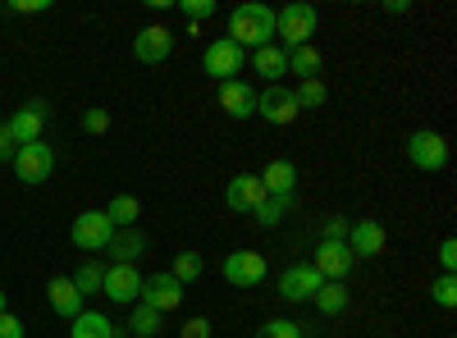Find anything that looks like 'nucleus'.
I'll list each match as a JSON object with an SVG mask.
<instances>
[{
	"label": "nucleus",
	"instance_id": "f257e3e1",
	"mask_svg": "<svg viewBox=\"0 0 457 338\" xmlns=\"http://www.w3.org/2000/svg\"><path fill=\"white\" fill-rule=\"evenodd\" d=\"M228 42L234 46H252V51H261V46H270L275 42V10L270 5H261V0H247V5H238L234 14H228Z\"/></svg>",
	"mask_w": 457,
	"mask_h": 338
},
{
	"label": "nucleus",
	"instance_id": "f03ea898",
	"mask_svg": "<svg viewBox=\"0 0 457 338\" xmlns=\"http://www.w3.org/2000/svg\"><path fill=\"white\" fill-rule=\"evenodd\" d=\"M316 5H307V0H297V5H284L275 10V37H284V46L297 51V46H312V37H316Z\"/></svg>",
	"mask_w": 457,
	"mask_h": 338
},
{
	"label": "nucleus",
	"instance_id": "7ed1b4c3",
	"mask_svg": "<svg viewBox=\"0 0 457 338\" xmlns=\"http://www.w3.org/2000/svg\"><path fill=\"white\" fill-rule=\"evenodd\" d=\"M243 64H247V51L234 46L228 37H215V42L202 51V69L211 73L215 83H234L238 73H243Z\"/></svg>",
	"mask_w": 457,
	"mask_h": 338
},
{
	"label": "nucleus",
	"instance_id": "20e7f679",
	"mask_svg": "<svg viewBox=\"0 0 457 338\" xmlns=\"http://www.w3.org/2000/svg\"><path fill=\"white\" fill-rule=\"evenodd\" d=\"M14 174H19V183H46L51 174H55V152H51V146L46 142H28V146H19V152H14Z\"/></svg>",
	"mask_w": 457,
	"mask_h": 338
},
{
	"label": "nucleus",
	"instance_id": "39448f33",
	"mask_svg": "<svg viewBox=\"0 0 457 338\" xmlns=\"http://www.w3.org/2000/svg\"><path fill=\"white\" fill-rule=\"evenodd\" d=\"M407 161H411L416 169H426V174L444 169V165H448V142H444V133L416 128V133L407 137Z\"/></svg>",
	"mask_w": 457,
	"mask_h": 338
},
{
	"label": "nucleus",
	"instance_id": "423d86ee",
	"mask_svg": "<svg viewBox=\"0 0 457 338\" xmlns=\"http://www.w3.org/2000/svg\"><path fill=\"white\" fill-rule=\"evenodd\" d=\"M69 238H73V247H79V251H105L110 238H114V224L105 219V210H83L79 219H73Z\"/></svg>",
	"mask_w": 457,
	"mask_h": 338
},
{
	"label": "nucleus",
	"instance_id": "0eeeda50",
	"mask_svg": "<svg viewBox=\"0 0 457 338\" xmlns=\"http://www.w3.org/2000/svg\"><path fill=\"white\" fill-rule=\"evenodd\" d=\"M256 115H261V120H270V124H293V120L302 115V110H297V96H293V87L275 83V87L256 92Z\"/></svg>",
	"mask_w": 457,
	"mask_h": 338
},
{
	"label": "nucleus",
	"instance_id": "6e6552de",
	"mask_svg": "<svg viewBox=\"0 0 457 338\" xmlns=\"http://www.w3.org/2000/svg\"><path fill=\"white\" fill-rule=\"evenodd\" d=\"M137 302H146L151 311H161V316H165V311H174V307L183 302V284H179L170 270H165V275H146Z\"/></svg>",
	"mask_w": 457,
	"mask_h": 338
},
{
	"label": "nucleus",
	"instance_id": "1a4fd4ad",
	"mask_svg": "<svg viewBox=\"0 0 457 338\" xmlns=\"http://www.w3.org/2000/svg\"><path fill=\"white\" fill-rule=\"evenodd\" d=\"M14 146H28V142H42V128H46V101H28L23 110H14V115L5 120Z\"/></svg>",
	"mask_w": 457,
	"mask_h": 338
},
{
	"label": "nucleus",
	"instance_id": "9d476101",
	"mask_svg": "<svg viewBox=\"0 0 457 338\" xmlns=\"http://www.w3.org/2000/svg\"><path fill=\"white\" fill-rule=\"evenodd\" d=\"M353 266H357V256L348 251V243H320L316 247V275L325 284H343Z\"/></svg>",
	"mask_w": 457,
	"mask_h": 338
},
{
	"label": "nucleus",
	"instance_id": "9b49d317",
	"mask_svg": "<svg viewBox=\"0 0 457 338\" xmlns=\"http://www.w3.org/2000/svg\"><path fill=\"white\" fill-rule=\"evenodd\" d=\"M224 279L234 284V288H256L265 279V256L261 251H234V256H224Z\"/></svg>",
	"mask_w": 457,
	"mask_h": 338
},
{
	"label": "nucleus",
	"instance_id": "f8f14e48",
	"mask_svg": "<svg viewBox=\"0 0 457 338\" xmlns=\"http://www.w3.org/2000/svg\"><path fill=\"white\" fill-rule=\"evenodd\" d=\"M320 275H316V266H288L284 275H279V297L284 302H312V297L320 293Z\"/></svg>",
	"mask_w": 457,
	"mask_h": 338
},
{
	"label": "nucleus",
	"instance_id": "ddd939ff",
	"mask_svg": "<svg viewBox=\"0 0 457 338\" xmlns=\"http://www.w3.org/2000/svg\"><path fill=\"white\" fill-rule=\"evenodd\" d=\"M170 51H174V32L161 28V23H151V28H142V32L133 37L137 64H161V60H170Z\"/></svg>",
	"mask_w": 457,
	"mask_h": 338
},
{
	"label": "nucleus",
	"instance_id": "4468645a",
	"mask_svg": "<svg viewBox=\"0 0 457 338\" xmlns=\"http://www.w3.org/2000/svg\"><path fill=\"white\" fill-rule=\"evenodd\" d=\"M261 202H265L261 174H238V178H228V187H224V206H228V210H238V215H252V210H256Z\"/></svg>",
	"mask_w": 457,
	"mask_h": 338
},
{
	"label": "nucleus",
	"instance_id": "2eb2a0df",
	"mask_svg": "<svg viewBox=\"0 0 457 338\" xmlns=\"http://www.w3.org/2000/svg\"><path fill=\"white\" fill-rule=\"evenodd\" d=\"M101 293L110 297V302H137V297H142V275H137V266H110L105 279H101Z\"/></svg>",
	"mask_w": 457,
	"mask_h": 338
},
{
	"label": "nucleus",
	"instance_id": "dca6fc26",
	"mask_svg": "<svg viewBox=\"0 0 457 338\" xmlns=\"http://www.w3.org/2000/svg\"><path fill=\"white\" fill-rule=\"evenodd\" d=\"M385 243H389V234H385V224H379V219H357L353 229H348V251L357 260L379 256V251H385Z\"/></svg>",
	"mask_w": 457,
	"mask_h": 338
},
{
	"label": "nucleus",
	"instance_id": "f3484780",
	"mask_svg": "<svg viewBox=\"0 0 457 338\" xmlns=\"http://www.w3.org/2000/svg\"><path fill=\"white\" fill-rule=\"evenodd\" d=\"M220 110H224L228 120H247V115H256V92L243 78L220 83Z\"/></svg>",
	"mask_w": 457,
	"mask_h": 338
},
{
	"label": "nucleus",
	"instance_id": "a211bd4d",
	"mask_svg": "<svg viewBox=\"0 0 457 338\" xmlns=\"http://www.w3.org/2000/svg\"><path fill=\"white\" fill-rule=\"evenodd\" d=\"M105 256H114V266H133V260L146 256V234L137 229V224H133V229H114Z\"/></svg>",
	"mask_w": 457,
	"mask_h": 338
},
{
	"label": "nucleus",
	"instance_id": "6ab92c4d",
	"mask_svg": "<svg viewBox=\"0 0 457 338\" xmlns=\"http://www.w3.org/2000/svg\"><path fill=\"white\" fill-rule=\"evenodd\" d=\"M46 297H51V311L73 320V316H83V293L73 288V279H51L46 284Z\"/></svg>",
	"mask_w": 457,
	"mask_h": 338
},
{
	"label": "nucleus",
	"instance_id": "aec40b11",
	"mask_svg": "<svg viewBox=\"0 0 457 338\" xmlns=\"http://www.w3.org/2000/svg\"><path fill=\"white\" fill-rule=\"evenodd\" d=\"M252 69H256L261 78H265V83L275 87V83L284 78V73H288V55H284V46H275V42H270V46L252 51Z\"/></svg>",
	"mask_w": 457,
	"mask_h": 338
},
{
	"label": "nucleus",
	"instance_id": "412c9836",
	"mask_svg": "<svg viewBox=\"0 0 457 338\" xmlns=\"http://www.w3.org/2000/svg\"><path fill=\"white\" fill-rule=\"evenodd\" d=\"M293 183H297L293 161H270V165H265V174H261L265 197H293Z\"/></svg>",
	"mask_w": 457,
	"mask_h": 338
},
{
	"label": "nucleus",
	"instance_id": "4be33fe9",
	"mask_svg": "<svg viewBox=\"0 0 457 338\" xmlns=\"http://www.w3.org/2000/svg\"><path fill=\"white\" fill-rule=\"evenodd\" d=\"M69 338H114V325H110V316H101V311H83V316H73Z\"/></svg>",
	"mask_w": 457,
	"mask_h": 338
},
{
	"label": "nucleus",
	"instance_id": "5701e85b",
	"mask_svg": "<svg viewBox=\"0 0 457 338\" xmlns=\"http://www.w3.org/2000/svg\"><path fill=\"white\" fill-rule=\"evenodd\" d=\"M137 215H142V206H137V197H129V193H120V197L105 206V219L114 224V229H133Z\"/></svg>",
	"mask_w": 457,
	"mask_h": 338
},
{
	"label": "nucleus",
	"instance_id": "b1692460",
	"mask_svg": "<svg viewBox=\"0 0 457 338\" xmlns=\"http://www.w3.org/2000/svg\"><path fill=\"white\" fill-rule=\"evenodd\" d=\"M312 302L320 307V316H343L348 311V288L343 284H320V293L312 297Z\"/></svg>",
	"mask_w": 457,
	"mask_h": 338
},
{
	"label": "nucleus",
	"instance_id": "393cba45",
	"mask_svg": "<svg viewBox=\"0 0 457 338\" xmlns=\"http://www.w3.org/2000/svg\"><path fill=\"white\" fill-rule=\"evenodd\" d=\"M288 73H297V78H320V51L316 46L288 51Z\"/></svg>",
	"mask_w": 457,
	"mask_h": 338
},
{
	"label": "nucleus",
	"instance_id": "a878e982",
	"mask_svg": "<svg viewBox=\"0 0 457 338\" xmlns=\"http://www.w3.org/2000/svg\"><path fill=\"white\" fill-rule=\"evenodd\" d=\"M288 210H293V197H265V202L252 210V219L261 224V229H275V224H279Z\"/></svg>",
	"mask_w": 457,
	"mask_h": 338
},
{
	"label": "nucleus",
	"instance_id": "bb28decb",
	"mask_svg": "<svg viewBox=\"0 0 457 338\" xmlns=\"http://www.w3.org/2000/svg\"><path fill=\"white\" fill-rule=\"evenodd\" d=\"M129 329H133L137 338H156V334H161V311H151L146 302H133V320H129Z\"/></svg>",
	"mask_w": 457,
	"mask_h": 338
},
{
	"label": "nucleus",
	"instance_id": "cd10ccee",
	"mask_svg": "<svg viewBox=\"0 0 457 338\" xmlns=\"http://www.w3.org/2000/svg\"><path fill=\"white\" fill-rule=\"evenodd\" d=\"M293 96H297V110H320L329 92L320 78H302V87H293Z\"/></svg>",
	"mask_w": 457,
	"mask_h": 338
},
{
	"label": "nucleus",
	"instance_id": "c85d7f7f",
	"mask_svg": "<svg viewBox=\"0 0 457 338\" xmlns=\"http://www.w3.org/2000/svg\"><path fill=\"white\" fill-rule=\"evenodd\" d=\"M170 275H174L179 284H193V279H202V256H197V251H179Z\"/></svg>",
	"mask_w": 457,
	"mask_h": 338
},
{
	"label": "nucleus",
	"instance_id": "c756f323",
	"mask_svg": "<svg viewBox=\"0 0 457 338\" xmlns=\"http://www.w3.org/2000/svg\"><path fill=\"white\" fill-rule=\"evenodd\" d=\"M101 279H105V270H101V260H87V266L73 275V288H79L83 297L87 293H101Z\"/></svg>",
	"mask_w": 457,
	"mask_h": 338
},
{
	"label": "nucleus",
	"instance_id": "7c9ffc66",
	"mask_svg": "<svg viewBox=\"0 0 457 338\" xmlns=\"http://www.w3.org/2000/svg\"><path fill=\"white\" fill-rule=\"evenodd\" d=\"M430 297H435L444 311H453V307H457V279H453V275H439V279L430 284Z\"/></svg>",
	"mask_w": 457,
	"mask_h": 338
},
{
	"label": "nucleus",
	"instance_id": "2f4dec72",
	"mask_svg": "<svg viewBox=\"0 0 457 338\" xmlns=\"http://www.w3.org/2000/svg\"><path fill=\"white\" fill-rule=\"evenodd\" d=\"M252 338H302V325L297 320H270V325H261Z\"/></svg>",
	"mask_w": 457,
	"mask_h": 338
},
{
	"label": "nucleus",
	"instance_id": "473e14b6",
	"mask_svg": "<svg viewBox=\"0 0 457 338\" xmlns=\"http://www.w3.org/2000/svg\"><path fill=\"white\" fill-rule=\"evenodd\" d=\"M174 5H179V10L187 14V19H193V23H197V19H211V14H215V0H174Z\"/></svg>",
	"mask_w": 457,
	"mask_h": 338
},
{
	"label": "nucleus",
	"instance_id": "72a5a7b5",
	"mask_svg": "<svg viewBox=\"0 0 457 338\" xmlns=\"http://www.w3.org/2000/svg\"><path fill=\"white\" fill-rule=\"evenodd\" d=\"M348 229H353V219L334 215V219L325 224V238H320V243H348Z\"/></svg>",
	"mask_w": 457,
	"mask_h": 338
},
{
	"label": "nucleus",
	"instance_id": "f704fd0d",
	"mask_svg": "<svg viewBox=\"0 0 457 338\" xmlns=\"http://www.w3.org/2000/svg\"><path fill=\"white\" fill-rule=\"evenodd\" d=\"M439 266H444V275H453V270H457V243H453V238H444V243H439Z\"/></svg>",
	"mask_w": 457,
	"mask_h": 338
},
{
	"label": "nucleus",
	"instance_id": "c9c22d12",
	"mask_svg": "<svg viewBox=\"0 0 457 338\" xmlns=\"http://www.w3.org/2000/svg\"><path fill=\"white\" fill-rule=\"evenodd\" d=\"M179 338H211V320H202V316H193L183 329H179Z\"/></svg>",
	"mask_w": 457,
	"mask_h": 338
},
{
	"label": "nucleus",
	"instance_id": "e433bc0d",
	"mask_svg": "<svg viewBox=\"0 0 457 338\" xmlns=\"http://www.w3.org/2000/svg\"><path fill=\"white\" fill-rule=\"evenodd\" d=\"M0 338H23V320L10 316V311H0Z\"/></svg>",
	"mask_w": 457,
	"mask_h": 338
},
{
	"label": "nucleus",
	"instance_id": "4c0bfd02",
	"mask_svg": "<svg viewBox=\"0 0 457 338\" xmlns=\"http://www.w3.org/2000/svg\"><path fill=\"white\" fill-rule=\"evenodd\" d=\"M83 128H87V133H105V128H110V115H105V110H87Z\"/></svg>",
	"mask_w": 457,
	"mask_h": 338
},
{
	"label": "nucleus",
	"instance_id": "58836bf2",
	"mask_svg": "<svg viewBox=\"0 0 457 338\" xmlns=\"http://www.w3.org/2000/svg\"><path fill=\"white\" fill-rule=\"evenodd\" d=\"M14 152H19V146H14V137H10V128H5V124H0V165H10V161H14Z\"/></svg>",
	"mask_w": 457,
	"mask_h": 338
},
{
	"label": "nucleus",
	"instance_id": "ea45409f",
	"mask_svg": "<svg viewBox=\"0 0 457 338\" xmlns=\"http://www.w3.org/2000/svg\"><path fill=\"white\" fill-rule=\"evenodd\" d=\"M14 10H19V14H42L46 0H14Z\"/></svg>",
	"mask_w": 457,
	"mask_h": 338
},
{
	"label": "nucleus",
	"instance_id": "a19ab883",
	"mask_svg": "<svg viewBox=\"0 0 457 338\" xmlns=\"http://www.w3.org/2000/svg\"><path fill=\"white\" fill-rule=\"evenodd\" d=\"M411 5H407V0H385V14H407Z\"/></svg>",
	"mask_w": 457,
	"mask_h": 338
},
{
	"label": "nucleus",
	"instance_id": "79ce46f5",
	"mask_svg": "<svg viewBox=\"0 0 457 338\" xmlns=\"http://www.w3.org/2000/svg\"><path fill=\"white\" fill-rule=\"evenodd\" d=\"M0 311H5V293H0Z\"/></svg>",
	"mask_w": 457,
	"mask_h": 338
}]
</instances>
